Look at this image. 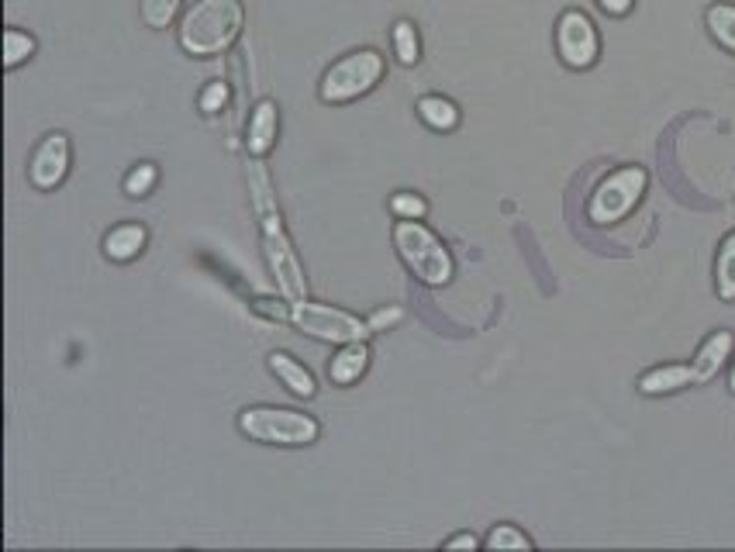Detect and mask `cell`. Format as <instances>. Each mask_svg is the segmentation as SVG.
<instances>
[{
  "label": "cell",
  "instance_id": "6da1fadb",
  "mask_svg": "<svg viewBox=\"0 0 735 552\" xmlns=\"http://www.w3.org/2000/svg\"><path fill=\"white\" fill-rule=\"evenodd\" d=\"M245 180H249V193H253V211L259 222V239H263V255L269 263V273H274V280L287 301H304L307 298L304 269L297 263L294 242H290V235L283 228V214L277 204L274 184H269V176L256 155H253V163H249Z\"/></svg>",
  "mask_w": 735,
  "mask_h": 552
},
{
  "label": "cell",
  "instance_id": "7a4b0ae2",
  "mask_svg": "<svg viewBox=\"0 0 735 552\" xmlns=\"http://www.w3.org/2000/svg\"><path fill=\"white\" fill-rule=\"evenodd\" d=\"M245 25L242 0H193L180 22V49L187 55L211 59L236 46Z\"/></svg>",
  "mask_w": 735,
  "mask_h": 552
},
{
  "label": "cell",
  "instance_id": "3957f363",
  "mask_svg": "<svg viewBox=\"0 0 735 552\" xmlns=\"http://www.w3.org/2000/svg\"><path fill=\"white\" fill-rule=\"evenodd\" d=\"M256 308L274 314L277 322H290L304 335H312V339H321V342L345 346V342H366L373 335L370 322H363V318H356V314L332 308V304H312L307 298L304 301H287V308H269V301H256Z\"/></svg>",
  "mask_w": 735,
  "mask_h": 552
},
{
  "label": "cell",
  "instance_id": "277c9868",
  "mask_svg": "<svg viewBox=\"0 0 735 552\" xmlns=\"http://www.w3.org/2000/svg\"><path fill=\"white\" fill-rule=\"evenodd\" d=\"M239 431L259 446H315L321 436V425L312 414L294 411V407H274V404H256L239 411Z\"/></svg>",
  "mask_w": 735,
  "mask_h": 552
},
{
  "label": "cell",
  "instance_id": "5b68a950",
  "mask_svg": "<svg viewBox=\"0 0 735 552\" xmlns=\"http://www.w3.org/2000/svg\"><path fill=\"white\" fill-rule=\"evenodd\" d=\"M394 249L401 255V263L408 266L421 284L429 287H446L456 273V263L449 249L442 246L435 231L424 228L418 218H401L394 225Z\"/></svg>",
  "mask_w": 735,
  "mask_h": 552
},
{
  "label": "cell",
  "instance_id": "8992f818",
  "mask_svg": "<svg viewBox=\"0 0 735 552\" xmlns=\"http://www.w3.org/2000/svg\"><path fill=\"white\" fill-rule=\"evenodd\" d=\"M386 73V63L377 49H356L350 55H342L339 63H332L321 76L318 97L325 104H350L359 97L370 93Z\"/></svg>",
  "mask_w": 735,
  "mask_h": 552
},
{
  "label": "cell",
  "instance_id": "52a82bcc",
  "mask_svg": "<svg viewBox=\"0 0 735 552\" xmlns=\"http://www.w3.org/2000/svg\"><path fill=\"white\" fill-rule=\"evenodd\" d=\"M646 184H649V173L643 166H622L608 173L597 190L591 193V204H587V218L594 225H614L622 222L625 214L643 201L646 193Z\"/></svg>",
  "mask_w": 735,
  "mask_h": 552
},
{
  "label": "cell",
  "instance_id": "ba28073f",
  "mask_svg": "<svg viewBox=\"0 0 735 552\" xmlns=\"http://www.w3.org/2000/svg\"><path fill=\"white\" fill-rule=\"evenodd\" d=\"M556 52L570 70H591L601 55V35L584 11H563L556 22Z\"/></svg>",
  "mask_w": 735,
  "mask_h": 552
},
{
  "label": "cell",
  "instance_id": "9c48e42d",
  "mask_svg": "<svg viewBox=\"0 0 735 552\" xmlns=\"http://www.w3.org/2000/svg\"><path fill=\"white\" fill-rule=\"evenodd\" d=\"M69 160H73L69 138L63 131H49L42 138V146H38L35 155H31V166H28L31 187H38V190H55V187L66 180Z\"/></svg>",
  "mask_w": 735,
  "mask_h": 552
},
{
  "label": "cell",
  "instance_id": "30bf717a",
  "mask_svg": "<svg viewBox=\"0 0 735 552\" xmlns=\"http://www.w3.org/2000/svg\"><path fill=\"white\" fill-rule=\"evenodd\" d=\"M732 349H735V335L732 331H725V328L711 331L708 339L701 342L698 356H694V363H690L694 366V384H708V380L719 377L725 360L732 356Z\"/></svg>",
  "mask_w": 735,
  "mask_h": 552
},
{
  "label": "cell",
  "instance_id": "8fae6325",
  "mask_svg": "<svg viewBox=\"0 0 735 552\" xmlns=\"http://www.w3.org/2000/svg\"><path fill=\"white\" fill-rule=\"evenodd\" d=\"M277 135H280V111L274 101H259L253 117H249V155H256V160H263V155L274 152L277 146Z\"/></svg>",
  "mask_w": 735,
  "mask_h": 552
},
{
  "label": "cell",
  "instance_id": "7c38bea8",
  "mask_svg": "<svg viewBox=\"0 0 735 552\" xmlns=\"http://www.w3.org/2000/svg\"><path fill=\"white\" fill-rule=\"evenodd\" d=\"M269 373L294 393V398H315V390H318V384H315V377H312V369H307L304 363H297L290 352H269Z\"/></svg>",
  "mask_w": 735,
  "mask_h": 552
},
{
  "label": "cell",
  "instance_id": "4fadbf2b",
  "mask_svg": "<svg viewBox=\"0 0 735 552\" xmlns=\"http://www.w3.org/2000/svg\"><path fill=\"white\" fill-rule=\"evenodd\" d=\"M694 384V366L690 363H667V366H652L639 377V393L646 398H663V393L684 390Z\"/></svg>",
  "mask_w": 735,
  "mask_h": 552
},
{
  "label": "cell",
  "instance_id": "5bb4252c",
  "mask_svg": "<svg viewBox=\"0 0 735 552\" xmlns=\"http://www.w3.org/2000/svg\"><path fill=\"white\" fill-rule=\"evenodd\" d=\"M149 242V231L145 225L139 222H125V225H114L107 235H104V255L114 263H128L135 260Z\"/></svg>",
  "mask_w": 735,
  "mask_h": 552
},
{
  "label": "cell",
  "instance_id": "9a60e30c",
  "mask_svg": "<svg viewBox=\"0 0 735 552\" xmlns=\"http://www.w3.org/2000/svg\"><path fill=\"white\" fill-rule=\"evenodd\" d=\"M366 369H370V346L345 342L339 349V356L332 360V366H328V377H332V384H339V387H350L363 377Z\"/></svg>",
  "mask_w": 735,
  "mask_h": 552
},
{
  "label": "cell",
  "instance_id": "2e32d148",
  "mask_svg": "<svg viewBox=\"0 0 735 552\" xmlns=\"http://www.w3.org/2000/svg\"><path fill=\"white\" fill-rule=\"evenodd\" d=\"M418 117L432 131H453L459 125V108L449 101V97H439V93H429L418 101Z\"/></svg>",
  "mask_w": 735,
  "mask_h": 552
},
{
  "label": "cell",
  "instance_id": "e0dca14e",
  "mask_svg": "<svg viewBox=\"0 0 735 552\" xmlns=\"http://www.w3.org/2000/svg\"><path fill=\"white\" fill-rule=\"evenodd\" d=\"M714 290L722 301H735V231H728L719 246V260H714Z\"/></svg>",
  "mask_w": 735,
  "mask_h": 552
},
{
  "label": "cell",
  "instance_id": "ac0fdd59",
  "mask_svg": "<svg viewBox=\"0 0 735 552\" xmlns=\"http://www.w3.org/2000/svg\"><path fill=\"white\" fill-rule=\"evenodd\" d=\"M705 22H708V32H711L714 42L728 52H735V4H711Z\"/></svg>",
  "mask_w": 735,
  "mask_h": 552
},
{
  "label": "cell",
  "instance_id": "d6986e66",
  "mask_svg": "<svg viewBox=\"0 0 735 552\" xmlns=\"http://www.w3.org/2000/svg\"><path fill=\"white\" fill-rule=\"evenodd\" d=\"M394 52L404 66H415L421 59V42H418V32L415 25L408 22V17H401V22L394 25Z\"/></svg>",
  "mask_w": 735,
  "mask_h": 552
},
{
  "label": "cell",
  "instance_id": "ffe728a7",
  "mask_svg": "<svg viewBox=\"0 0 735 552\" xmlns=\"http://www.w3.org/2000/svg\"><path fill=\"white\" fill-rule=\"evenodd\" d=\"M31 55H35V38L28 32H22V28H8L4 32V66L14 70V66H22L25 59H31Z\"/></svg>",
  "mask_w": 735,
  "mask_h": 552
},
{
  "label": "cell",
  "instance_id": "44dd1931",
  "mask_svg": "<svg viewBox=\"0 0 735 552\" xmlns=\"http://www.w3.org/2000/svg\"><path fill=\"white\" fill-rule=\"evenodd\" d=\"M183 0H142L139 11H142V22L149 28H169L173 17H177Z\"/></svg>",
  "mask_w": 735,
  "mask_h": 552
},
{
  "label": "cell",
  "instance_id": "7402d4cb",
  "mask_svg": "<svg viewBox=\"0 0 735 552\" xmlns=\"http://www.w3.org/2000/svg\"><path fill=\"white\" fill-rule=\"evenodd\" d=\"M483 545L487 549H532V539L525 531H518L515 525H494L491 536L483 539Z\"/></svg>",
  "mask_w": 735,
  "mask_h": 552
},
{
  "label": "cell",
  "instance_id": "603a6c76",
  "mask_svg": "<svg viewBox=\"0 0 735 552\" xmlns=\"http://www.w3.org/2000/svg\"><path fill=\"white\" fill-rule=\"evenodd\" d=\"M156 180H160L156 163H139V166H135V170L125 176V193H128V197H145L152 187H156Z\"/></svg>",
  "mask_w": 735,
  "mask_h": 552
},
{
  "label": "cell",
  "instance_id": "cb8c5ba5",
  "mask_svg": "<svg viewBox=\"0 0 735 552\" xmlns=\"http://www.w3.org/2000/svg\"><path fill=\"white\" fill-rule=\"evenodd\" d=\"M391 211L397 214V218H424L429 214V201H424L421 193H408V190H401V193H394L391 197Z\"/></svg>",
  "mask_w": 735,
  "mask_h": 552
},
{
  "label": "cell",
  "instance_id": "d4e9b609",
  "mask_svg": "<svg viewBox=\"0 0 735 552\" xmlns=\"http://www.w3.org/2000/svg\"><path fill=\"white\" fill-rule=\"evenodd\" d=\"M225 101H228V84H207V90L201 93V111L204 114H215V111H221L225 108Z\"/></svg>",
  "mask_w": 735,
  "mask_h": 552
},
{
  "label": "cell",
  "instance_id": "484cf974",
  "mask_svg": "<svg viewBox=\"0 0 735 552\" xmlns=\"http://www.w3.org/2000/svg\"><path fill=\"white\" fill-rule=\"evenodd\" d=\"M373 325V331H383L386 325H394V322H401V308H386V311H377V314H370V318H366Z\"/></svg>",
  "mask_w": 735,
  "mask_h": 552
},
{
  "label": "cell",
  "instance_id": "4316f807",
  "mask_svg": "<svg viewBox=\"0 0 735 552\" xmlns=\"http://www.w3.org/2000/svg\"><path fill=\"white\" fill-rule=\"evenodd\" d=\"M597 4H601V11H605V14H611V17H622V14H629V11H632L635 0H597Z\"/></svg>",
  "mask_w": 735,
  "mask_h": 552
},
{
  "label": "cell",
  "instance_id": "83f0119b",
  "mask_svg": "<svg viewBox=\"0 0 735 552\" xmlns=\"http://www.w3.org/2000/svg\"><path fill=\"white\" fill-rule=\"evenodd\" d=\"M477 545H480V539L473 536V531H462V536L446 539V549H477Z\"/></svg>",
  "mask_w": 735,
  "mask_h": 552
},
{
  "label": "cell",
  "instance_id": "f1b7e54d",
  "mask_svg": "<svg viewBox=\"0 0 735 552\" xmlns=\"http://www.w3.org/2000/svg\"><path fill=\"white\" fill-rule=\"evenodd\" d=\"M728 387H732V393H735V366H732V380H728Z\"/></svg>",
  "mask_w": 735,
  "mask_h": 552
}]
</instances>
